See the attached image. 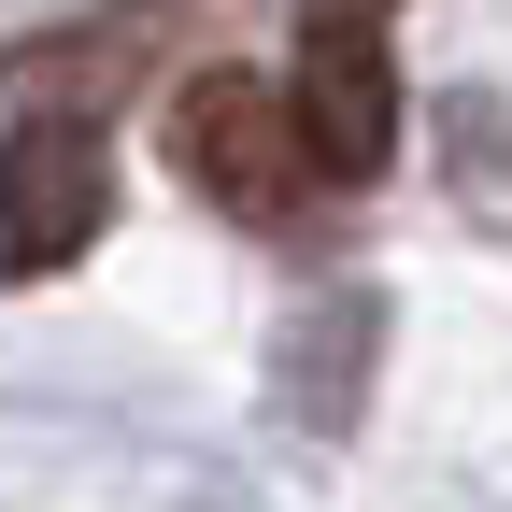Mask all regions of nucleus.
Returning <instances> with one entry per match:
<instances>
[{"label": "nucleus", "mask_w": 512, "mask_h": 512, "mask_svg": "<svg viewBox=\"0 0 512 512\" xmlns=\"http://www.w3.org/2000/svg\"><path fill=\"white\" fill-rule=\"evenodd\" d=\"M114 228V157L86 114H29L0 128V285H43Z\"/></svg>", "instance_id": "7ed1b4c3"}, {"label": "nucleus", "mask_w": 512, "mask_h": 512, "mask_svg": "<svg viewBox=\"0 0 512 512\" xmlns=\"http://www.w3.org/2000/svg\"><path fill=\"white\" fill-rule=\"evenodd\" d=\"M171 171L200 185L214 214H242V228H285V214L328 200L271 72H185V86H171Z\"/></svg>", "instance_id": "f257e3e1"}, {"label": "nucleus", "mask_w": 512, "mask_h": 512, "mask_svg": "<svg viewBox=\"0 0 512 512\" xmlns=\"http://www.w3.org/2000/svg\"><path fill=\"white\" fill-rule=\"evenodd\" d=\"M328 15H384V0H328Z\"/></svg>", "instance_id": "20e7f679"}, {"label": "nucleus", "mask_w": 512, "mask_h": 512, "mask_svg": "<svg viewBox=\"0 0 512 512\" xmlns=\"http://www.w3.org/2000/svg\"><path fill=\"white\" fill-rule=\"evenodd\" d=\"M299 143H313V185H384L399 157V57H384V15H328V0H299Z\"/></svg>", "instance_id": "f03ea898"}]
</instances>
